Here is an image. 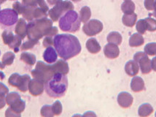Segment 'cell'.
<instances>
[{
	"instance_id": "obj_1",
	"label": "cell",
	"mask_w": 156,
	"mask_h": 117,
	"mask_svg": "<svg viewBox=\"0 0 156 117\" xmlns=\"http://www.w3.org/2000/svg\"><path fill=\"white\" fill-rule=\"evenodd\" d=\"M55 49L61 59L64 60L72 59L81 51V45L75 36L69 34L56 35L53 39Z\"/></svg>"
},
{
	"instance_id": "obj_2",
	"label": "cell",
	"mask_w": 156,
	"mask_h": 117,
	"mask_svg": "<svg viewBox=\"0 0 156 117\" xmlns=\"http://www.w3.org/2000/svg\"><path fill=\"white\" fill-rule=\"evenodd\" d=\"M44 89L48 96L59 98L64 96L68 89V79L66 75L54 73L53 77L44 83Z\"/></svg>"
},
{
	"instance_id": "obj_3",
	"label": "cell",
	"mask_w": 156,
	"mask_h": 117,
	"mask_svg": "<svg viewBox=\"0 0 156 117\" xmlns=\"http://www.w3.org/2000/svg\"><path fill=\"white\" fill-rule=\"evenodd\" d=\"M52 27V21L47 18L31 22L27 26V35L29 39L40 40L45 36Z\"/></svg>"
},
{
	"instance_id": "obj_4",
	"label": "cell",
	"mask_w": 156,
	"mask_h": 117,
	"mask_svg": "<svg viewBox=\"0 0 156 117\" xmlns=\"http://www.w3.org/2000/svg\"><path fill=\"white\" fill-rule=\"evenodd\" d=\"M81 20L75 10L66 11L61 16L59 27L62 31L67 32H76L80 27Z\"/></svg>"
},
{
	"instance_id": "obj_5",
	"label": "cell",
	"mask_w": 156,
	"mask_h": 117,
	"mask_svg": "<svg viewBox=\"0 0 156 117\" xmlns=\"http://www.w3.org/2000/svg\"><path fill=\"white\" fill-rule=\"evenodd\" d=\"M31 74L35 79H37L45 83L48 80L53 77V75H54V71L52 65H49L43 62L39 61L37 63L35 69L31 71Z\"/></svg>"
},
{
	"instance_id": "obj_6",
	"label": "cell",
	"mask_w": 156,
	"mask_h": 117,
	"mask_svg": "<svg viewBox=\"0 0 156 117\" xmlns=\"http://www.w3.org/2000/svg\"><path fill=\"white\" fill-rule=\"evenodd\" d=\"M30 76L29 75H20L19 74L15 73L10 76L9 79V83L13 86L18 87L21 92H27L29 89V84L30 82Z\"/></svg>"
},
{
	"instance_id": "obj_7",
	"label": "cell",
	"mask_w": 156,
	"mask_h": 117,
	"mask_svg": "<svg viewBox=\"0 0 156 117\" xmlns=\"http://www.w3.org/2000/svg\"><path fill=\"white\" fill-rule=\"evenodd\" d=\"M73 9V5L70 2H62L58 0L54 8L50 10L49 15L53 21H58V18L65 11H68Z\"/></svg>"
},
{
	"instance_id": "obj_8",
	"label": "cell",
	"mask_w": 156,
	"mask_h": 117,
	"mask_svg": "<svg viewBox=\"0 0 156 117\" xmlns=\"http://www.w3.org/2000/svg\"><path fill=\"white\" fill-rule=\"evenodd\" d=\"M133 60L138 63L142 74L146 75L152 71L151 61L144 52L139 51L135 53L133 56Z\"/></svg>"
},
{
	"instance_id": "obj_9",
	"label": "cell",
	"mask_w": 156,
	"mask_h": 117,
	"mask_svg": "<svg viewBox=\"0 0 156 117\" xmlns=\"http://www.w3.org/2000/svg\"><path fill=\"white\" fill-rule=\"evenodd\" d=\"M18 20V13L14 9H5L0 11V23L10 27Z\"/></svg>"
},
{
	"instance_id": "obj_10",
	"label": "cell",
	"mask_w": 156,
	"mask_h": 117,
	"mask_svg": "<svg viewBox=\"0 0 156 117\" xmlns=\"http://www.w3.org/2000/svg\"><path fill=\"white\" fill-rule=\"evenodd\" d=\"M83 29L85 34L88 36H94L102 31L103 24L97 20H91L88 24H85Z\"/></svg>"
},
{
	"instance_id": "obj_11",
	"label": "cell",
	"mask_w": 156,
	"mask_h": 117,
	"mask_svg": "<svg viewBox=\"0 0 156 117\" xmlns=\"http://www.w3.org/2000/svg\"><path fill=\"white\" fill-rule=\"evenodd\" d=\"M44 86V83L37 79H33L29 82V92L34 96H38L43 92Z\"/></svg>"
},
{
	"instance_id": "obj_12",
	"label": "cell",
	"mask_w": 156,
	"mask_h": 117,
	"mask_svg": "<svg viewBox=\"0 0 156 117\" xmlns=\"http://www.w3.org/2000/svg\"><path fill=\"white\" fill-rule=\"evenodd\" d=\"M133 98L132 95L129 92H120L118 96V103L120 107L127 108L132 105Z\"/></svg>"
},
{
	"instance_id": "obj_13",
	"label": "cell",
	"mask_w": 156,
	"mask_h": 117,
	"mask_svg": "<svg viewBox=\"0 0 156 117\" xmlns=\"http://www.w3.org/2000/svg\"><path fill=\"white\" fill-rule=\"evenodd\" d=\"M105 55L109 59H116L120 54V49L115 44L109 42L104 48Z\"/></svg>"
},
{
	"instance_id": "obj_14",
	"label": "cell",
	"mask_w": 156,
	"mask_h": 117,
	"mask_svg": "<svg viewBox=\"0 0 156 117\" xmlns=\"http://www.w3.org/2000/svg\"><path fill=\"white\" fill-rule=\"evenodd\" d=\"M57 58H58V53H57L56 50L54 49L52 46L48 47L44 51L43 59L48 64H53L55 62Z\"/></svg>"
},
{
	"instance_id": "obj_15",
	"label": "cell",
	"mask_w": 156,
	"mask_h": 117,
	"mask_svg": "<svg viewBox=\"0 0 156 117\" xmlns=\"http://www.w3.org/2000/svg\"><path fill=\"white\" fill-rule=\"evenodd\" d=\"M52 67H53L54 73L59 72V73L66 75L69 72V70L67 62H65L64 59H60V60L57 61L54 64L52 65Z\"/></svg>"
},
{
	"instance_id": "obj_16",
	"label": "cell",
	"mask_w": 156,
	"mask_h": 117,
	"mask_svg": "<svg viewBox=\"0 0 156 117\" xmlns=\"http://www.w3.org/2000/svg\"><path fill=\"white\" fill-rule=\"evenodd\" d=\"M131 89L134 92H140L144 90V81L141 77L135 75L131 80Z\"/></svg>"
},
{
	"instance_id": "obj_17",
	"label": "cell",
	"mask_w": 156,
	"mask_h": 117,
	"mask_svg": "<svg viewBox=\"0 0 156 117\" xmlns=\"http://www.w3.org/2000/svg\"><path fill=\"white\" fill-rule=\"evenodd\" d=\"M139 70V66L138 63L134 60H130L126 62L125 65V71L127 75L129 76H135L138 74Z\"/></svg>"
},
{
	"instance_id": "obj_18",
	"label": "cell",
	"mask_w": 156,
	"mask_h": 117,
	"mask_svg": "<svg viewBox=\"0 0 156 117\" xmlns=\"http://www.w3.org/2000/svg\"><path fill=\"white\" fill-rule=\"evenodd\" d=\"M86 48L91 53H97L101 51V46L95 38H90L86 42Z\"/></svg>"
},
{
	"instance_id": "obj_19",
	"label": "cell",
	"mask_w": 156,
	"mask_h": 117,
	"mask_svg": "<svg viewBox=\"0 0 156 117\" xmlns=\"http://www.w3.org/2000/svg\"><path fill=\"white\" fill-rule=\"evenodd\" d=\"M144 42V38L141 34L135 33L130 37L129 46L131 47H139V46H142Z\"/></svg>"
},
{
	"instance_id": "obj_20",
	"label": "cell",
	"mask_w": 156,
	"mask_h": 117,
	"mask_svg": "<svg viewBox=\"0 0 156 117\" xmlns=\"http://www.w3.org/2000/svg\"><path fill=\"white\" fill-rule=\"evenodd\" d=\"M153 112V108L149 103H144L139 106L138 114L139 116L145 117L151 115Z\"/></svg>"
},
{
	"instance_id": "obj_21",
	"label": "cell",
	"mask_w": 156,
	"mask_h": 117,
	"mask_svg": "<svg viewBox=\"0 0 156 117\" xmlns=\"http://www.w3.org/2000/svg\"><path fill=\"white\" fill-rule=\"evenodd\" d=\"M16 32L22 39H23L26 37L27 33V23L23 19L19 20V22L16 26Z\"/></svg>"
},
{
	"instance_id": "obj_22",
	"label": "cell",
	"mask_w": 156,
	"mask_h": 117,
	"mask_svg": "<svg viewBox=\"0 0 156 117\" xmlns=\"http://www.w3.org/2000/svg\"><path fill=\"white\" fill-rule=\"evenodd\" d=\"M107 39L108 42L115 44L117 46L120 45L122 40V35L118 32V31H112V32H110L108 35V36H107Z\"/></svg>"
},
{
	"instance_id": "obj_23",
	"label": "cell",
	"mask_w": 156,
	"mask_h": 117,
	"mask_svg": "<svg viewBox=\"0 0 156 117\" xmlns=\"http://www.w3.org/2000/svg\"><path fill=\"white\" fill-rule=\"evenodd\" d=\"M20 59L23 62L27 63L29 65H34L36 62V57L32 53H28V52H23L20 55Z\"/></svg>"
},
{
	"instance_id": "obj_24",
	"label": "cell",
	"mask_w": 156,
	"mask_h": 117,
	"mask_svg": "<svg viewBox=\"0 0 156 117\" xmlns=\"http://www.w3.org/2000/svg\"><path fill=\"white\" fill-rule=\"evenodd\" d=\"M136 21V15L133 13L131 16H124L122 18V23L126 27H132Z\"/></svg>"
},
{
	"instance_id": "obj_25",
	"label": "cell",
	"mask_w": 156,
	"mask_h": 117,
	"mask_svg": "<svg viewBox=\"0 0 156 117\" xmlns=\"http://www.w3.org/2000/svg\"><path fill=\"white\" fill-rule=\"evenodd\" d=\"M25 102L23 101V100H22L21 99H19L17 101L15 102L14 103H12V105H11V106H12V109H13L15 112H16L18 114V113H21L23 112L24 111V109H25Z\"/></svg>"
},
{
	"instance_id": "obj_26",
	"label": "cell",
	"mask_w": 156,
	"mask_h": 117,
	"mask_svg": "<svg viewBox=\"0 0 156 117\" xmlns=\"http://www.w3.org/2000/svg\"><path fill=\"white\" fill-rule=\"evenodd\" d=\"M144 53L149 56L156 54V42H150L144 47Z\"/></svg>"
},
{
	"instance_id": "obj_27",
	"label": "cell",
	"mask_w": 156,
	"mask_h": 117,
	"mask_svg": "<svg viewBox=\"0 0 156 117\" xmlns=\"http://www.w3.org/2000/svg\"><path fill=\"white\" fill-rule=\"evenodd\" d=\"M134 4L131 2H126L122 5V10L125 13H131L134 10Z\"/></svg>"
},
{
	"instance_id": "obj_28",
	"label": "cell",
	"mask_w": 156,
	"mask_h": 117,
	"mask_svg": "<svg viewBox=\"0 0 156 117\" xmlns=\"http://www.w3.org/2000/svg\"><path fill=\"white\" fill-rule=\"evenodd\" d=\"M145 22L147 25V30L150 31H156V21L152 18H145Z\"/></svg>"
},
{
	"instance_id": "obj_29",
	"label": "cell",
	"mask_w": 156,
	"mask_h": 117,
	"mask_svg": "<svg viewBox=\"0 0 156 117\" xmlns=\"http://www.w3.org/2000/svg\"><path fill=\"white\" fill-rule=\"evenodd\" d=\"M41 115L42 116H47V117H53L54 116L53 110H52V105H46L42 108L41 109Z\"/></svg>"
},
{
	"instance_id": "obj_30",
	"label": "cell",
	"mask_w": 156,
	"mask_h": 117,
	"mask_svg": "<svg viewBox=\"0 0 156 117\" xmlns=\"http://www.w3.org/2000/svg\"><path fill=\"white\" fill-rule=\"evenodd\" d=\"M20 44H21V38H19L18 35H16L14 37V39L12 40V42L9 45V46H10V48H13L15 51L17 52L19 51L18 47L20 46Z\"/></svg>"
},
{
	"instance_id": "obj_31",
	"label": "cell",
	"mask_w": 156,
	"mask_h": 117,
	"mask_svg": "<svg viewBox=\"0 0 156 117\" xmlns=\"http://www.w3.org/2000/svg\"><path fill=\"white\" fill-rule=\"evenodd\" d=\"M15 59V54L12 52H7L3 57V63L6 65H10Z\"/></svg>"
},
{
	"instance_id": "obj_32",
	"label": "cell",
	"mask_w": 156,
	"mask_h": 117,
	"mask_svg": "<svg viewBox=\"0 0 156 117\" xmlns=\"http://www.w3.org/2000/svg\"><path fill=\"white\" fill-rule=\"evenodd\" d=\"M90 16V11L88 7H83L80 12V20L83 22H86Z\"/></svg>"
},
{
	"instance_id": "obj_33",
	"label": "cell",
	"mask_w": 156,
	"mask_h": 117,
	"mask_svg": "<svg viewBox=\"0 0 156 117\" xmlns=\"http://www.w3.org/2000/svg\"><path fill=\"white\" fill-rule=\"evenodd\" d=\"M136 30L139 34L143 35L147 31V25L145 20H139L136 24Z\"/></svg>"
},
{
	"instance_id": "obj_34",
	"label": "cell",
	"mask_w": 156,
	"mask_h": 117,
	"mask_svg": "<svg viewBox=\"0 0 156 117\" xmlns=\"http://www.w3.org/2000/svg\"><path fill=\"white\" fill-rule=\"evenodd\" d=\"M62 105H61V102L57 100L55 101L53 105H52V110H53V112L54 115H56V116H58L61 114L62 112Z\"/></svg>"
},
{
	"instance_id": "obj_35",
	"label": "cell",
	"mask_w": 156,
	"mask_h": 117,
	"mask_svg": "<svg viewBox=\"0 0 156 117\" xmlns=\"http://www.w3.org/2000/svg\"><path fill=\"white\" fill-rule=\"evenodd\" d=\"M38 43V40H35V39H30L29 41L24 42V43L22 45L21 49L23 50H28L32 48L35 45Z\"/></svg>"
},
{
	"instance_id": "obj_36",
	"label": "cell",
	"mask_w": 156,
	"mask_h": 117,
	"mask_svg": "<svg viewBox=\"0 0 156 117\" xmlns=\"http://www.w3.org/2000/svg\"><path fill=\"white\" fill-rule=\"evenodd\" d=\"M14 35L12 32H8V31H5L2 34V38L4 40V42L7 45H10L12 42V40L14 39Z\"/></svg>"
},
{
	"instance_id": "obj_37",
	"label": "cell",
	"mask_w": 156,
	"mask_h": 117,
	"mask_svg": "<svg viewBox=\"0 0 156 117\" xmlns=\"http://www.w3.org/2000/svg\"><path fill=\"white\" fill-rule=\"evenodd\" d=\"M19 99H20V97L19 94H18L16 92H12V93L9 94L7 98V104H8V105H12V103H14L15 102L17 101V100Z\"/></svg>"
},
{
	"instance_id": "obj_38",
	"label": "cell",
	"mask_w": 156,
	"mask_h": 117,
	"mask_svg": "<svg viewBox=\"0 0 156 117\" xmlns=\"http://www.w3.org/2000/svg\"><path fill=\"white\" fill-rule=\"evenodd\" d=\"M54 44V42H53V38L51 36H46V38H44L43 41V46L44 47L48 48L50 47V46H52Z\"/></svg>"
},
{
	"instance_id": "obj_39",
	"label": "cell",
	"mask_w": 156,
	"mask_h": 117,
	"mask_svg": "<svg viewBox=\"0 0 156 117\" xmlns=\"http://www.w3.org/2000/svg\"><path fill=\"white\" fill-rule=\"evenodd\" d=\"M155 0H145L144 2V5L147 10H152L154 9V5H155Z\"/></svg>"
},
{
	"instance_id": "obj_40",
	"label": "cell",
	"mask_w": 156,
	"mask_h": 117,
	"mask_svg": "<svg viewBox=\"0 0 156 117\" xmlns=\"http://www.w3.org/2000/svg\"><path fill=\"white\" fill-rule=\"evenodd\" d=\"M57 33H58V29H57L56 27H51V29L48 30L45 36L53 37V36H55V35H56Z\"/></svg>"
},
{
	"instance_id": "obj_41",
	"label": "cell",
	"mask_w": 156,
	"mask_h": 117,
	"mask_svg": "<svg viewBox=\"0 0 156 117\" xmlns=\"http://www.w3.org/2000/svg\"><path fill=\"white\" fill-rule=\"evenodd\" d=\"M38 3L39 5H40V6L41 7V8H42L43 10L45 11V12H47L48 10V7L47 5H46V4L44 2V0H38Z\"/></svg>"
},
{
	"instance_id": "obj_42",
	"label": "cell",
	"mask_w": 156,
	"mask_h": 117,
	"mask_svg": "<svg viewBox=\"0 0 156 117\" xmlns=\"http://www.w3.org/2000/svg\"><path fill=\"white\" fill-rule=\"evenodd\" d=\"M151 67L152 69L155 72H156V57H154L151 60Z\"/></svg>"
},
{
	"instance_id": "obj_43",
	"label": "cell",
	"mask_w": 156,
	"mask_h": 117,
	"mask_svg": "<svg viewBox=\"0 0 156 117\" xmlns=\"http://www.w3.org/2000/svg\"><path fill=\"white\" fill-rule=\"evenodd\" d=\"M56 1H57V0H48V2H49V3L51 4V5H53V4H54Z\"/></svg>"
},
{
	"instance_id": "obj_44",
	"label": "cell",
	"mask_w": 156,
	"mask_h": 117,
	"mask_svg": "<svg viewBox=\"0 0 156 117\" xmlns=\"http://www.w3.org/2000/svg\"><path fill=\"white\" fill-rule=\"evenodd\" d=\"M153 15L154 16H155V17L156 18V8L155 9V11H154V13H153Z\"/></svg>"
},
{
	"instance_id": "obj_45",
	"label": "cell",
	"mask_w": 156,
	"mask_h": 117,
	"mask_svg": "<svg viewBox=\"0 0 156 117\" xmlns=\"http://www.w3.org/2000/svg\"><path fill=\"white\" fill-rule=\"evenodd\" d=\"M155 8H156V0L155 2V5H154V9H155Z\"/></svg>"
},
{
	"instance_id": "obj_46",
	"label": "cell",
	"mask_w": 156,
	"mask_h": 117,
	"mask_svg": "<svg viewBox=\"0 0 156 117\" xmlns=\"http://www.w3.org/2000/svg\"><path fill=\"white\" fill-rule=\"evenodd\" d=\"M73 1H75V2H78V1H80V0H73Z\"/></svg>"
},
{
	"instance_id": "obj_47",
	"label": "cell",
	"mask_w": 156,
	"mask_h": 117,
	"mask_svg": "<svg viewBox=\"0 0 156 117\" xmlns=\"http://www.w3.org/2000/svg\"><path fill=\"white\" fill-rule=\"evenodd\" d=\"M155 116H156V112H155Z\"/></svg>"
}]
</instances>
